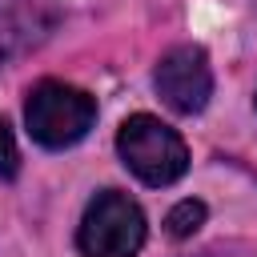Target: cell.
I'll use <instances>...</instances> for the list:
<instances>
[{"instance_id":"3","label":"cell","mask_w":257,"mask_h":257,"mask_svg":"<svg viewBox=\"0 0 257 257\" xmlns=\"http://www.w3.org/2000/svg\"><path fill=\"white\" fill-rule=\"evenodd\" d=\"M76 245L84 257H133L145 245V213L116 189H100L76 229Z\"/></svg>"},{"instance_id":"2","label":"cell","mask_w":257,"mask_h":257,"mask_svg":"<svg viewBox=\"0 0 257 257\" xmlns=\"http://www.w3.org/2000/svg\"><path fill=\"white\" fill-rule=\"evenodd\" d=\"M116 153L120 161L128 165L133 177H141L145 185L161 189V185H173L185 177L189 169V149L181 141L177 128H169L165 120L149 116V112H137L120 124L116 133Z\"/></svg>"},{"instance_id":"7","label":"cell","mask_w":257,"mask_h":257,"mask_svg":"<svg viewBox=\"0 0 257 257\" xmlns=\"http://www.w3.org/2000/svg\"><path fill=\"white\" fill-rule=\"evenodd\" d=\"M16 173H20V149H16V137H12L8 120L0 116V181H8Z\"/></svg>"},{"instance_id":"5","label":"cell","mask_w":257,"mask_h":257,"mask_svg":"<svg viewBox=\"0 0 257 257\" xmlns=\"http://www.w3.org/2000/svg\"><path fill=\"white\" fill-rule=\"evenodd\" d=\"M56 28V8L44 0H0V68L28 56Z\"/></svg>"},{"instance_id":"6","label":"cell","mask_w":257,"mask_h":257,"mask_svg":"<svg viewBox=\"0 0 257 257\" xmlns=\"http://www.w3.org/2000/svg\"><path fill=\"white\" fill-rule=\"evenodd\" d=\"M201 225H205V205L193 201V197L181 201V205H173L169 217H165V229H169V237H177V241H181V237H193Z\"/></svg>"},{"instance_id":"1","label":"cell","mask_w":257,"mask_h":257,"mask_svg":"<svg viewBox=\"0 0 257 257\" xmlns=\"http://www.w3.org/2000/svg\"><path fill=\"white\" fill-rule=\"evenodd\" d=\"M24 120H28V137L44 149H68L76 145L92 120H96V100L64 80H40L28 88L24 100Z\"/></svg>"},{"instance_id":"4","label":"cell","mask_w":257,"mask_h":257,"mask_svg":"<svg viewBox=\"0 0 257 257\" xmlns=\"http://www.w3.org/2000/svg\"><path fill=\"white\" fill-rule=\"evenodd\" d=\"M153 84L173 112H181V116L201 112L213 96V68H209L205 48H197V44L169 48L153 72Z\"/></svg>"}]
</instances>
